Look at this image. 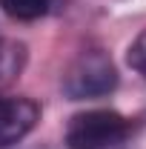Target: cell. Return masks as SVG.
Returning <instances> with one entry per match:
<instances>
[{
	"mask_svg": "<svg viewBox=\"0 0 146 149\" xmlns=\"http://www.w3.org/2000/svg\"><path fill=\"white\" fill-rule=\"evenodd\" d=\"M117 86V69L109 55L100 49L83 52L72 60V66L63 74V92L72 100H86V97H103Z\"/></svg>",
	"mask_w": 146,
	"mask_h": 149,
	"instance_id": "6da1fadb",
	"label": "cell"
},
{
	"mask_svg": "<svg viewBox=\"0 0 146 149\" xmlns=\"http://www.w3.org/2000/svg\"><path fill=\"white\" fill-rule=\"evenodd\" d=\"M129 135V120L112 109H92L74 115L66 126L69 149H112Z\"/></svg>",
	"mask_w": 146,
	"mask_h": 149,
	"instance_id": "7a4b0ae2",
	"label": "cell"
},
{
	"mask_svg": "<svg viewBox=\"0 0 146 149\" xmlns=\"http://www.w3.org/2000/svg\"><path fill=\"white\" fill-rule=\"evenodd\" d=\"M40 120V109L29 97H0V149L20 143Z\"/></svg>",
	"mask_w": 146,
	"mask_h": 149,
	"instance_id": "3957f363",
	"label": "cell"
},
{
	"mask_svg": "<svg viewBox=\"0 0 146 149\" xmlns=\"http://www.w3.org/2000/svg\"><path fill=\"white\" fill-rule=\"evenodd\" d=\"M23 60H26V49L20 43H15V40H3L0 37V86L9 83L23 69Z\"/></svg>",
	"mask_w": 146,
	"mask_h": 149,
	"instance_id": "277c9868",
	"label": "cell"
},
{
	"mask_svg": "<svg viewBox=\"0 0 146 149\" xmlns=\"http://www.w3.org/2000/svg\"><path fill=\"white\" fill-rule=\"evenodd\" d=\"M52 0H0V9L15 20H37L49 12Z\"/></svg>",
	"mask_w": 146,
	"mask_h": 149,
	"instance_id": "5b68a950",
	"label": "cell"
},
{
	"mask_svg": "<svg viewBox=\"0 0 146 149\" xmlns=\"http://www.w3.org/2000/svg\"><path fill=\"white\" fill-rule=\"evenodd\" d=\"M126 60L140 77H146V29L132 40V46H129V52H126Z\"/></svg>",
	"mask_w": 146,
	"mask_h": 149,
	"instance_id": "8992f818",
	"label": "cell"
}]
</instances>
